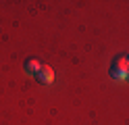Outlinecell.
Returning a JSON list of instances; mask_svg holds the SVG:
<instances>
[{"mask_svg":"<svg viewBox=\"0 0 129 125\" xmlns=\"http://www.w3.org/2000/svg\"><path fill=\"white\" fill-rule=\"evenodd\" d=\"M127 69H129V65H127V58H125V56H117V58H115V63H112L110 75H112V77H123Z\"/></svg>","mask_w":129,"mask_h":125,"instance_id":"2","label":"cell"},{"mask_svg":"<svg viewBox=\"0 0 129 125\" xmlns=\"http://www.w3.org/2000/svg\"><path fill=\"white\" fill-rule=\"evenodd\" d=\"M125 58H127V65H129V54H127V56H125Z\"/></svg>","mask_w":129,"mask_h":125,"instance_id":"4","label":"cell"},{"mask_svg":"<svg viewBox=\"0 0 129 125\" xmlns=\"http://www.w3.org/2000/svg\"><path fill=\"white\" fill-rule=\"evenodd\" d=\"M36 79L40 83H44V86H48V83H52L54 81V69L50 65H42L40 67V71L36 73Z\"/></svg>","mask_w":129,"mask_h":125,"instance_id":"1","label":"cell"},{"mask_svg":"<svg viewBox=\"0 0 129 125\" xmlns=\"http://www.w3.org/2000/svg\"><path fill=\"white\" fill-rule=\"evenodd\" d=\"M40 67H42V65H40L36 58H27V61H25V71H27L29 75H31V73L36 75V73L40 71Z\"/></svg>","mask_w":129,"mask_h":125,"instance_id":"3","label":"cell"}]
</instances>
